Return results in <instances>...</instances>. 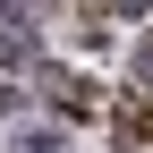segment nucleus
<instances>
[{"instance_id": "obj_1", "label": "nucleus", "mask_w": 153, "mask_h": 153, "mask_svg": "<svg viewBox=\"0 0 153 153\" xmlns=\"http://www.w3.org/2000/svg\"><path fill=\"white\" fill-rule=\"evenodd\" d=\"M17 153H68V136H60V128H34V136L17 145Z\"/></svg>"}]
</instances>
